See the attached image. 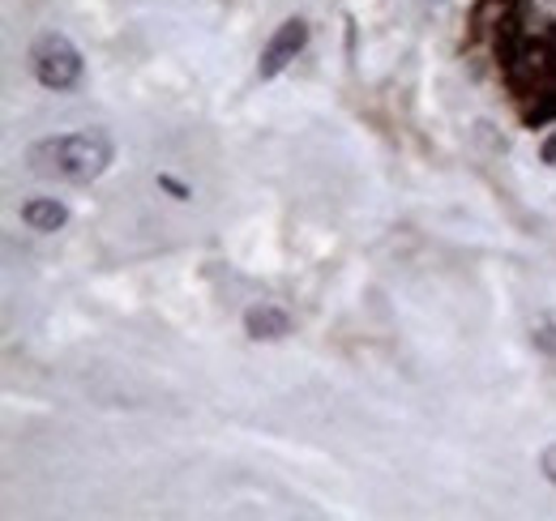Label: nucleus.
Wrapping results in <instances>:
<instances>
[{
  "instance_id": "f257e3e1",
  "label": "nucleus",
  "mask_w": 556,
  "mask_h": 521,
  "mask_svg": "<svg viewBox=\"0 0 556 521\" xmlns=\"http://www.w3.org/2000/svg\"><path fill=\"white\" fill-rule=\"evenodd\" d=\"M116 163V141L103 129L56 132L30 145V171L61 185H90Z\"/></svg>"
},
{
  "instance_id": "f03ea898",
  "label": "nucleus",
  "mask_w": 556,
  "mask_h": 521,
  "mask_svg": "<svg viewBox=\"0 0 556 521\" xmlns=\"http://www.w3.org/2000/svg\"><path fill=\"white\" fill-rule=\"evenodd\" d=\"M30 73H35V81L43 90L65 94V90H73L81 81V52L73 48L70 35L48 30V35H39L30 43Z\"/></svg>"
},
{
  "instance_id": "7ed1b4c3",
  "label": "nucleus",
  "mask_w": 556,
  "mask_h": 521,
  "mask_svg": "<svg viewBox=\"0 0 556 521\" xmlns=\"http://www.w3.org/2000/svg\"><path fill=\"white\" fill-rule=\"evenodd\" d=\"M304 48H308V22H304V17H287L275 35L266 39V48H262L257 77H262V81H275L278 73L291 65V61H295Z\"/></svg>"
},
{
  "instance_id": "20e7f679",
  "label": "nucleus",
  "mask_w": 556,
  "mask_h": 521,
  "mask_svg": "<svg viewBox=\"0 0 556 521\" xmlns=\"http://www.w3.org/2000/svg\"><path fill=\"white\" fill-rule=\"evenodd\" d=\"M22 223L39 236H52L70 223V205L56 196H30V201H22Z\"/></svg>"
},
{
  "instance_id": "39448f33",
  "label": "nucleus",
  "mask_w": 556,
  "mask_h": 521,
  "mask_svg": "<svg viewBox=\"0 0 556 521\" xmlns=\"http://www.w3.org/2000/svg\"><path fill=\"white\" fill-rule=\"evenodd\" d=\"M244 333H249L253 342H278V338L291 333V317H287L278 304H253V308L244 313Z\"/></svg>"
},
{
  "instance_id": "423d86ee",
  "label": "nucleus",
  "mask_w": 556,
  "mask_h": 521,
  "mask_svg": "<svg viewBox=\"0 0 556 521\" xmlns=\"http://www.w3.org/2000/svg\"><path fill=\"white\" fill-rule=\"evenodd\" d=\"M514 26L522 39H544L556 30V0H522L514 13Z\"/></svg>"
},
{
  "instance_id": "0eeeda50",
  "label": "nucleus",
  "mask_w": 556,
  "mask_h": 521,
  "mask_svg": "<svg viewBox=\"0 0 556 521\" xmlns=\"http://www.w3.org/2000/svg\"><path fill=\"white\" fill-rule=\"evenodd\" d=\"M540 470H544V479L556 487V441L553 445H544V454H540Z\"/></svg>"
},
{
  "instance_id": "6e6552de",
  "label": "nucleus",
  "mask_w": 556,
  "mask_h": 521,
  "mask_svg": "<svg viewBox=\"0 0 556 521\" xmlns=\"http://www.w3.org/2000/svg\"><path fill=\"white\" fill-rule=\"evenodd\" d=\"M159 189H167V193L176 196V201H189V189H185L180 180H172V176H159Z\"/></svg>"
},
{
  "instance_id": "1a4fd4ad",
  "label": "nucleus",
  "mask_w": 556,
  "mask_h": 521,
  "mask_svg": "<svg viewBox=\"0 0 556 521\" xmlns=\"http://www.w3.org/2000/svg\"><path fill=\"white\" fill-rule=\"evenodd\" d=\"M540 158H544L548 167H556V132H548V141L540 145Z\"/></svg>"
}]
</instances>
